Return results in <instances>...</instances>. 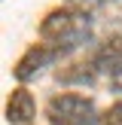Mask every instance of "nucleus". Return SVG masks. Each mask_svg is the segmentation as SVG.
I'll return each mask as SVG.
<instances>
[{
    "label": "nucleus",
    "mask_w": 122,
    "mask_h": 125,
    "mask_svg": "<svg viewBox=\"0 0 122 125\" xmlns=\"http://www.w3.org/2000/svg\"><path fill=\"white\" fill-rule=\"evenodd\" d=\"M40 37L52 40V49L64 58L73 49H79L82 43L92 40V18L89 12H64L55 9L46 15V21L40 24Z\"/></svg>",
    "instance_id": "obj_1"
},
{
    "label": "nucleus",
    "mask_w": 122,
    "mask_h": 125,
    "mask_svg": "<svg viewBox=\"0 0 122 125\" xmlns=\"http://www.w3.org/2000/svg\"><path fill=\"white\" fill-rule=\"evenodd\" d=\"M52 125H101L95 104L82 95H55L46 107Z\"/></svg>",
    "instance_id": "obj_2"
},
{
    "label": "nucleus",
    "mask_w": 122,
    "mask_h": 125,
    "mask_svg": "<svg viewBox=\"0 0 122 125\" xmlns=\"http://www.w3.org/2000/svg\"><path fill=\"white\" fill-rule=\"evenodd\" d=\"M61 55L55 52L52 46H46V43H37V46H30L28 52L21 55V61L15 64V79H21V83H28V79H34L37 73L43 70V67H49L52 61H58Z\"/></svg>",
    "instance_id": "obj_3"
},
{
    "label": "nucleus",
    "mask_w": 122,
    "mask_h": 125,
    "mask_svg": "<svg viewBox=\"0 0 122 125\" xmlns=\"http://www.w3.org/2000/svg\"><path fill=\"white\" fill-rule=\"evenodd\" d=\"M92 67H95L98 73H107L110 79L119 76L122 73V37L104 40L101 46L95 49V55H92Z\"/></svg>",
    "instance_id": "obj_4"
},
{
    "label": "nucleus",
    "mask_w": 122,
    "mask_h": 125,
    "mask_svg": "<svg viewBox=\"0 0 122 125\" xmlns=\"http://www.w3.org/2000/svg\"><path fill=\"white\" fill-rule=\"evenodd\" d=\"M37 107H34V95H30L28 89H15L9 95V101H6V119L12 125H28L34 119Z\"/></svg>",
    "instance_id": "obj_5"
},
{
    "label": "nucleus",
    "mask_w": 122,
    "mask_h": 125,
    "mask_svg": "<svg viewBox=\"0 0 122 125\" xmlns=\"http://www.w3.org/2000/svg\"><path fill=\"white\" fill-rule=\"evenodd\" d=\"M95 76H98V70H95V67H92V64H73V70H67V73H61V83H67V85H70V83H76V85H92V83H95Z\"/></svg>",
    "instance_id": "obj_6"
},
{
    "label": "nucleus",
    "mask_w": 122,
    "mask_h": 125,
    "mask_svg": "<svg viewBox=\"0 0 122 125\" xmlns=\"http://www.w3.org/2000/svg\"><path fill=\"white\" fill-rule=\"evenodd\" d=\"M101 125H122V101L113 104V107L101 116Z\"/></svg>",
    "instance_id": "obj_7"
},
{
    "label": "nucleus",
    "mask_w": 122,
    "mask_h": 125,
    "mask_svg": "<svg viewBox=\"0 0 122 125\" xmlns=\"http://www.w3.org/2000/svg\"><path fill=\"white\" fill-rule=\"evenodd\" d=\"M73 3H79V6L89 9V6H101V3H107V0H73Z\"/></svg>",
    "instance_id": "obj_8"
},
{
    "label": "nucleus",
    "mask_w": 122,
    "mask_h": 125,
    "mask_svg": "<svg viewBox=\"0 0 122 125\" xmlns=\"http://www.w3.org/2000/svg\"><path fill=\"white\" fill-rule=\"evenodd\" d=\"M110 85H113V92H119V95H122V73H119V76H113V79H110Z\"/></svg>",
    "instance_id": "obj_9"
}]
</instances>
